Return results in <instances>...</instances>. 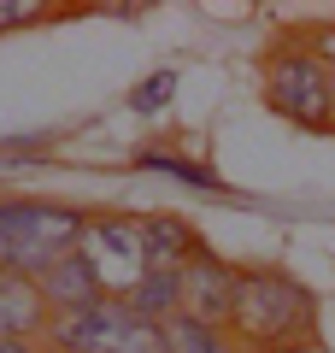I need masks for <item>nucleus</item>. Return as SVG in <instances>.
Wrapping results in <instances>:
<instances>
[{
	"label": "nucleus",
	"instance_id": "3",
	"mask_svg": "<svg viewBox=\"0 0 335 353\" xmlns=\"http://www.w3.org/2000/svg\"><path fill=\"white\" fill-rule=\"evenodd\" d=\"M48 353H165V324H148L124 301H100L83 312H59L41 330Z\"/></svg>",
	"mask_w": 335,
	"mask_h": 353
},
{
	"label": "nucleus",
	"instance_id": "4",
	"mask_svg": "<svg viewBox=\"0 0 335 353\" xmlns=\"http://www.w3.org/2000/svg\"><path fill=\"white\" fill-rule=\"evenodd\" d=\"M265 106L288 124L335 130V65L312 48H283L265 65Z\"/></svg>",
	"mask_w": 335,
	"mask_h": 353
},
{
	"label": "nucleus",
	"instance_id": "7",
	"mask_svg": "<svg viewBox=\"0 0 335 353\" xmlns=\"http://www.w3.org/2000/svg\"><path fill=\"white\" fill-rule=\"evenodd\" d=\"M36 289H41V301H48V312H53V318H59V312H83V306L112 301V294L100 289L94 265H88L83 253H65V259H53L48 271L36 277Z\"/></svg>",
	"mask_w": 335,
	"mask_h": 353
},
{
	"label": "nucleus",
	"instance_id": "2",
	"mask_svg": "<svg viewBox=\"0 0 335 353\" xmlns=\"http://www.w3.org/2000/svg\"><path fill=\"white\" fill-rule=\"evenodd\" d=\"M88 212L65 201H30V194H0V271L41 277L53 259L83 248Z\"/></svg>",
	"mask_w": 335,
	"mask_h": 353
},
{
	"label": "nucleus",
	"instance_id": "1",
	"mask_svg": "<svg viewBox=\"0 0 335 353\" xmlns=\"http://www.w3.org/2000/svg\"><path fill=\"white\" fill-rule=\"evenodd\" d=\"M318 324V301L306 283H294L288 271H241L236 306H230V336L253 353H288L300 341H312Z\"/></svg>",
	"mask_w": 335,
	"mask_h": 353
},
{
	"label": "nucleus",
	"instance_id": "6",
	"mask_svg": "<svg viewBox=\"0 0 335 353\" xmlns=\"http://www.w3.org/2000/svg\"><path fill=\"white\" fill-rule=\"evenodd\" d=\"M236 283H241V271H236V265H223L212 248H200L194 259L183 265V312H188V318H200V324H218V330H230Z\"/></svg>",
	"mask_w": 335,
	"mask_h": 353
},
{
	"label": "nucleus",
	"instance_id": "13",
	"mask_svg": "<svg viewBox=\"0 0 335 353\" xmlns=\"http://www.w3.org/2000/svg\"><path fill=\"white\" fill-rule=\"evenodd\" d=\"M171 101H176V71H153V77H141V83L130 88V112H136V118L165 112Z\"/></svg>",
	"mask_w": 335,
	"mask_h": 353
},
{
	"label": "nucleus",
	"instance_id": "8",
	"mask_svg": "<svg viewBox=\"0 0 335 353\" xmlns=\"http://www.w3.org/2000/svg\"><path fill=\"white\" fill-rule=\"evenodd\" d=\"M48 301H41L36 277H18V271H0V341H41L48 330Z\"/></svg>",
	"mask_w": 335,
	"mask_h": 353
},
{
	"label": "nucleus",
	"instance_id": "9",
	"mask_svg": "<svg viewBox=\"0 0 335 353\" xmlns=\"http://www.w3.org/2000/svg\"><path fill=\"white\" fill-rule=\"evenodd\" d=\"M141 248H148V271H183L200 253V236L188 218L153 212V218H141Z\"/></svg>",
	"mask_w": 335,
	"mask_h": 353
},
{
	"label": "nucleus",
	"instance_id": "14",
	"mask_svg": "<svg viewBox=\"0 0 335 353\" xmlns=\"http://www.w3.org/2000/svg\"><path fill=\"white\" fill-rule=\"evenodd\" d=\"M41 18H48V6H36V0H0V30H24Z\"/></svg>",
	"mask_w": 335,
	"mask_h": 353
},
{
	"label": "nucleus",
	"instance_id": "10",
	"mask_svg": "<svg viewBox=\"0 0 335 353\" xmlns=\"http://www.w3.org/2000/svg\"><path fill=\"white\" fill-rule=\"evenodd\" d=\"M124 306L141 312L148 324H171V318L183 312V271H148V277L124 294Z\"/></svg>",
	"mask_w": 335,
	"mask_h": 353
},
{
	"label": "nucleus",
	"instance_id": "12",
	"mask_svg": "<svg viewBox=\"0 0 335 353\" xmlns=\"http://www.w3.org/2000/svg\"><path fill=\"white\" fill-rule=\"evenodd\" d=\"M136 165H141V171H165V176H183L188 189H200V194H218V189H223L218 176L206 171V165H194V159H176V153H141Z\"/></svg>",
	"mask_w": 335,
	"mask_h": 353
},
{
	"label": "nucleus",
	"instance_id": "5",
	"mask_svg": "<svg viewBox=\"0 0 335 353\" xmlns=\"http://www.w3.org/2000/svg\"><path fill=\"white\" fill-rule=\"evenodd\" d=\"M83 253L88 265H94V277H100V289L112 294V301H124L130 289H136L141 277H148V248H141V218H130V212H100V218H88V230H83Z\"/></svg>",
	"mask_w": 335,
	"mask_h": 353
},
{
	"label": "nucleus",
	"instance_id": "15",
	"mask_svg": "<svg viewBox=\"0 0 335 353\" xmlns=\"http://www.w3.org/2000/svg\"><path fill=\"white\" fill-rule=\"evenodd\" d=\"M0 353H48L41 341H0Z\"/></svg>",
	"mask_w": 335,
	"mask_h": 353
},
{
	"label": "nucleus",
	"instance_id": "11",
	"mask_svg": "<svg viewBox=\"0 0 335 353\" xmlns=\"http://www.w3.org/2000/svg\"><path fill=\"white\" fill-rule=\"evenodd\" d=\"M165 353H241V341L230 330H218V324H200V318L176 312L165 324Z\"/></svg>",
	"mask_w": 335,
	"mask_h": 353
}]
</instances>
